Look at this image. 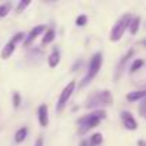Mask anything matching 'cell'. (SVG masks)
Here are the masks:
<instances>
[{
  "instance_id": "cell-12",
  "label": "cell",
  "mask_w": 146,
  "mask_h": 146,
  "mask_svg": "<svg viewBox=\"0 0 146 146\" xmlns=\"http://www.w3.org/2000/svg\"><path fill=\"white\" fill-rule=\"evenodd\" d=\"M60 63V50L57 47H53V50L50 52L49 57H47V64L50 67H56Z\"/></svg>"
},
{
  "instance_id": "cell-22",
  "label": "cell",
  "mask_w": 146,
  "mask_h": 146,
  "mask_svg": "<svg viewBox=\"0 0 146 146\" xmlns=\"http://www.w3.org/2000/svg\"><path fill=\"white\" fill-rule=\"evenodd\" d=\"M139 115L146 116V98L142 100V103L139 105Z\"/></svg>"
},
{
  "instance_id": "cell-15",
  "label": "cell",
  "mask_w": 146,
  "mask_h": 146,
  "mask_svg": "<svg viewBox=\"0 0 146 146\" xmlns=\"http://www.w3.org/2000/svg\"><path fill=\"white\" fill-rule=\"evenodd\" d=\"M27 137V127H20L17 132H16V135H15V142L16 143H22L25 139Z\"/></svg>"
},
{
  "instance_id": "cell-23",
  "label": "cell",
  "mask_w": 146,
  "mask_h": 146,
  "mask_svg": "<svg viewBox=\"0 0 146 146\" xmlns=\"http://www.w3.org/2000/svg\"><path fill=\"white\" fill-rule=\"evenodd\" d=\"M33 146H43V137L42 136H39L37 139H36V142H35V145Z\"/></svg>"
},
{
  "instance_id": "cell-5",
  "label": "cell",
  "mask_w": 146,
  "mask_h": 146,
  "mask_svg": "<svg viewBox=\"0 0 146 146\" xmlns=\"http://www.w3.org/2000/svg\"><path fill=\"white\" fill-rule=\"evenodd\" d=\"M25 39H26V33H23V32H17L16 35H13V37L5 44V47L2 49V53H0V57H2L3 60H6V59H9L13 53H15V50H16V46L20 43V42H25Z\"/></svg>"
},
{
  "instance_id": "cell-14",
  "label": "cell",
  "mask_w": 146,
  "mask_h": 146,
  "mask_svg": "<svg viewBox=\"0 0 146 146\" xmlns=\"http://www.w3.org/2000/svg\"><path fill=\"white\" fill-rule=\"evenodd\" d=\"M139 27H140V17H132L130 20V25H129V33L132 36H135L137 32H139Z\"/></svg>"
},
{
  "instance_id": "cell-8",
  "label": "cell",
  "mask_w": 146,
  "mask_h": 146,
  "mask_svg": "<svg viewBox=\"0 0 146 146\" xmlns=\"http://www.w3.org/2000/svg\"><path fill=\"white\" fill-rule=\"evenodd\" d=\"M120 119H122V123H123L125 129H127V130H136V129L139 127L136 119H135L133 115H132L130 112H127V110H123V112L120 113Z\"/></svg>"
},
{
  "instance_id": "cell-16",
  "label": "cell",
  "mask_w": 146,
  "mask_h": 146,
  "mask_svg": "<svg viewBox=\"0 0 146 146\" xmlns=\"http://www.w3.org/2000/svg\"><path fill=\"white\" fill-rule=\"evenodd\" d=\"M103 142V135L102 133H93L89 139V146H99Z\"/></svg>"
},
{
  "instance_id": "cell-11",
  "label": "cell",
  "mask_w": 146,
  "mask_h": 146,
  "mask_svg": "<svg viewBox=\"0 0 146 146\" xmlns=\"http://www.w3.org/2000/svg\"><path fill=\"white\" fill-rule=\"evenodd\" d=\"M135 54V50L133 49H130V50H127V53L120 59V62H119V64H117V69H116V75H115V79H117L119 76H120V73H122V70H123V66L130 60V57Z\"/></svg>"
},
{
  "instance_id": "cell-20",
  "label": "cell",
  "mask_w": 146,
  "mask_h": 146,
  "mask_svg": "<svg viewBox=\"0 0 146 146\" xmlns=\"http://www.w3.org/2000/svg\"><path fill=\"white\" fill-rule=\"evenodd\" d=\"M12 102H13V108H15V109H19V106H20V103H22V96H20L17 92H15L13 96H12Z\"/></svg>"
},
{
  "instance_id": "cell-24",
  "label": "cell",
  "mask_w": 146,
  "mask_h": 146,
  "mask_svg": "<svg viewBox=\"0 0 146 146\" xmlns=\"http://www.w3.org/2000/svg\"><path fill=\"white\" fill-rule=\"evenodd\" d=\"M137 146H146V140H143V139L137 140Z\"/></svg>"
},
{
  "instance_id": "cell-1",
  "label": "cell",
  "mask_w": 146,
  "mask_h": 146,
  "mask_svg": "<svg viewBox=\"0 0 146 146\" xmlns=\"http://www.w3.org/2000/svg\"><path fill=\"white\" fill-rule=\"evenodd\" d=\"M103 119H106V112H105L103 109H100V110H93V112H90V113H88V115L79 117V119L76 120V123H78V133H79L80 136L86 135L90 129H95L96 126H99V123H100Z\"/></svg>"
},
{
  "instance_id": "cell-7",
  "label": "cell",
  "mask_w": 146,
  "mask_h": 146,
  "mask_svg": "<svg viewBox=\"0 0 146 146\" xmlns=\"http://www.w3.org/2000/svg\"><path fill=\"white\" fill-rule=\"evenodd\" d=\"M47 30V27L44 26V25H39V26H35L27 35H26V39H25V42H23V46L25 47H27V46H30L40 35H44V32Z\"/></svg>"
},
{
  "instance_id": "cell-18",
  "label": "cell",
  "mask_w": 146,
  "mask_h": 146,
  "mask_svg": "<svg viewBox=\"0 0 146 146\" xmlns=\"http://www.w3.org/2000/svg\"><path fill=\"white\" fill-rule=\"evenodd\" d=\"M10 9H12V3H5V5H0V17H5V16H7L9 15V12H10Z\"/></svg>"
},
{
  "instance_id": "cell-10",
  "label": "cell",
  "mask_w": 146,
  "mask_h": 146,
  "mask_svg": "<svg viewBox=\"0 0 146 146\" xmlns=\"http://www.w3.org/2000/svg\"><path fill=\"white\" fill-rule=\"evenodd\" d=\"M146 98V89H140V90H133V92H129L126 95V100L127 102H137V100H143Z\"/></svg>"
},
{
  "instance_id": "cell-17",
  "label": "cell",
  "mask_w": 146,
  "mask_h": 146,
  "mask_svg": "<svg viewBox=\"0 0 146 146\" xmlns=\"http://www.w3.org/2000/svg\"><path fill=\"white\" fill-rule=\"evenodd\" d=\"M143 64H145V62H143L142 59H136V60H135V62L130 64L129 73H130V75H133V73H135V72H137V70H139V69H140Z\"/></svg>"
},
{
  "instance_id": "cell-6",
  "label": "cell",
  "mask_w": 146,
  "mask_h": 146,
  "mask_svg": "<svg viewBox=\"0 0 146 146\" xmlns=\"http://www.w3.org/2000/svg\"><path fill=\"white\" fill-rule=\"evenodd\" d=\"M75 88H76V82H75V80H70V82L63 88V90L60 92L59 100H57V103H56V112H57V113L63 112V109L67 106V102L70 100L73 92H75Z\"/></svg>"
},
{
  "instance_id": "cell-9",
  "label": "cell",
  "mask_w": 146,
  "mask_h": 146,
  "mask_svg": "<svg viewBox=\"0 0 146 146\" xmlns=\"http://www.w3.org/2000/svg\"><path fill=\"white\" fill-rule=\"evenodd\" d=\"M37 120L42 127H46L49 125V108L47 105H40L37 109Z\"/></svg>"
},
{
  "instance_id": "cell-21",
  "label": "cell",
  "mask_w": 146,
  "mask_h": 146,
  "mask_svg": "<svg viewBox=\"0 0 146 146\" xmlns=\"http://www.w3.org/2000/svg\"><path fill=\"white\" fill-rule=\"evenodd\" d=\"M86 23H88V16H86V15H80V16L76 17V26L83 27Z\"/></svg>"
},
{
  "instance_id": "cell-4",
  "label": "cell",
  "mask_w": 146,
  "mask_h": 146,
  "mask_svg": "<svg viewBox=\"0 0 146 146\" xmlns=\"http://www.w3.org/2000/svg\"><path fill=\"white\" fill-rule=\"evenodd\" d=\"M130 20H132V16H130L129 13L122 15V16L116 20V23L113 25V27H112V30H110V35H109V40H110V42H119V40L123 37L125 32L129 30Z\"/></svg>"
},
{
  "instance_id": "cell-25",
  "label": "cell",
  "mask_w": 146,
  "mask_h": 146,
  "mask_svg": "<svg viewBox=\"0 0 146 146\" xmlns=\"http://www.w3.org/2000/svg\"><path fill=\"white\" fill-rule=\"evenodd\" d=\"M79 146H89V140H86V139H85V140H82Z\"/></svg>"
},
{
  "instance_id": "cell-26",
  "label": "cell",
  "mask_w": 146,
  "mask_h": 146,
  "mask_svg": "<svg viewBox=\"0 0 146 146\" xmlns=\"http://www.w3.org/2000/svg\"><path fill=\"white\" fill-rule=\"evenodd\" d=\"M145 119H146V116H145Z\"/></svg>"
},
{
  "instance_id": "cell-2",
  "label": "cell",
  "mask_w": 146,
  "mask_h": 146,
  "mask_svg": "<svg viewBox=\"0 0 146 146\" xmlns=\"http://www.w3.org/2000/svg\"><path fill=\"white\" fill-rule=\"evenodd\" d=\"M112 102H113V98H112V93H110L108 89H105V90H96L95 93L89 95V98L86 99L85 108H86V109L100 110L102 108L110 106Z\"/></svg>"
},
{
  "instance_id": "cell-3",
  "label": "cell",
  "mask_w": 146,
  "mask_h": 146,
  "mask_svg": "<svg viewBox=\"0 0 146 146\" xmlns=\"http://www.w3.org/2000/svg\"><path fill=\"white\" fill-rule=\"evenodd\" d=\"M102 63H103V54L100 52H96L92 54L90 60H89V64H88V69H86V75L83 76L82 82L79 83L80 88H85L88 86L96 76H98V73L102 67Z\"/></svg>"
},
{
  "instance_id": "cell-13",
  "label": "cell",
  "mask_w": 146,
  "mask_h": 146,
  "mask_svg": "<svg viewBox=\"0 0 146 146\" xmlns=\"http://www.w3.org/2000/svg\"><path fill=\"white\" fill-rule=\"evenodd\" d=\"M54 39H56V32H54V29H53V27H47V30L44 32V35H43V37H42V44L46 46V44L52 43Z\"/></svg>"
},
{
  "instance_id": "cell-19",
  "label": "cell",
  "mask_w": 146,
  "mask_h": 146,
  "mask_svg": "<svg viewBox=\"0 0 146 146\" xmlns=\"http://www.w3.org/2000/svg\"><path fill=\"white\" fill-rule=\"evenodd\" d=\"M30 0H23V2H19L17 3V6H16V13H22L26 7H29L30 6Z\"/></svg>"
}]
</instances>
